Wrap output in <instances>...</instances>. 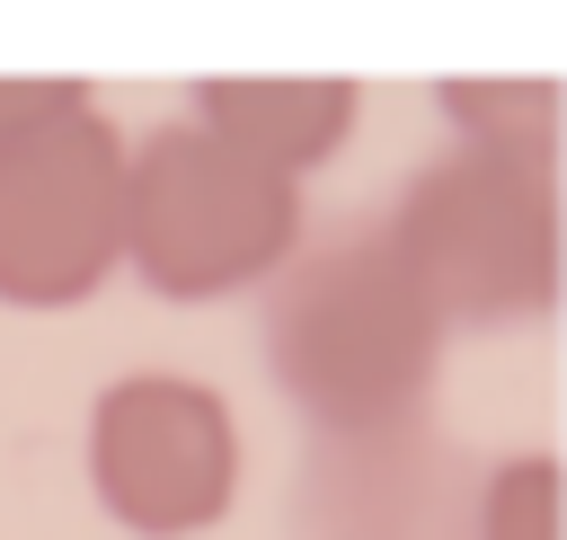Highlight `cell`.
<instances>
[{"label":"cell","instance_id":"1","mask_svg":"<svg viewBox=\"0 0 567 540\" xmlns=\"http://www.w3.org/2000/svg\"><path fill=\"white\" fill-rule=\"evenodd\" d=\"M425 310L470 336L549 319L567 292V168L558 150H434L381 221Z\"/></svg>","mask_w":567,"mask_h":540},{"label":"cell","instance_id":"2","mask_svg":"<svg viewBox=\"0 0 567 540\" xmlns=\"http://www.w3.org/2000/svg\"><path fill=\"white\" fill-rule=\"evenodd\" d=\"M275 283L284 292L266 319V354L301 416L337 434H372L425 398L443 363V319L408 283L390 230H346L328 248H301Z\"/></svg>","mask_w":567,"mask_h":540},{"label":"cell","instance_id":"3","mask_svg":"<svg viewBox=\"0 0 567 540\" xmlns=\"http://www.w3.org/2000/svg\"><path fill=\"white\" fill-rule=\"evenodd\" d=\"M310 204L195 115L124 142V266L159 301H230L301 257Z\"/></svg>","mask_w":567,"mask_h":540},{"label":"cell","instance_id":"4","mask_svg":"<svg viewBox=\"0 0 567 540\" xmlns=\"http://www.w3.org/2000/svg\"><path fill=\"white\" fill-rule=\"evenodd\" d=\"M89 496L133 540H195L239 505V416L195 372H124L80 425Z\"/></svg>","mask_w":567,"mask_h":540},{"label":"cell","instance_id":"5","mask_svg":"<svg viewBox=\"0 0 567 540\" xmlns=\"http://www.w3.org/2000/svg\"><path fill=\"white\" fill-rule=\"evenodd\" d=\"M124 266V133L71 115L0 159V301L80 310Z\"/></svg>","mask_w":567,"mask_h":540},{"label":"cell","instance_id":"6","mask_svg":"<svg viewBox=\"0 0 567 540\" xmlns=\"http://www.w3.org/2000/svg\"><path fill=\"white\" fill-rule=\"evenodd\" d=\"M186 115L204 133H221L230 150H248L257 168L301 186L310 168H328L354 142L363 89L346 71H213V80H195Z\"/></svg>","mask_w":567,"mask_h":540},{"label":"cell","instance_id":"7","mask_svg":"<svg viewBox=\"0 0 567 540\" xmlns=\"http://www.w3.org/2000/svg\"><path fill=\"white\" fill-rule=\"evenodd\" d=\"M434 106H443L452 142H487V150H558L567 142L558 80H434Z\"/></svg>","mask_w":567,"mask_h":540},{"label":"cell","instance_id":"8","mask_svg":"<svg viewBox=\"0 0 567 540\" xmlns=\"http://www.w3.org/2000/svg\"><path fill=\"white\" fill-rule=\"evenodd\" d=\"M478 540H567V460L514 451L478 487Z\"/></svg>","mask_w":567,"mask_h":540},{"label":"cell","instance_id":"9","mask_svg":"<svg viewBox=\"0 0 567 540\" xmlns=\"http://www.w3.org/2000/svg\"><path fill=\"white\" fill-rule=\"evenodd\" d=\"M71 115H97L89 80H71V71H0V159L27 150L35 133L71 124Z\"/></svg>","mask_w":567,"mask_h":540}]
</instances>
